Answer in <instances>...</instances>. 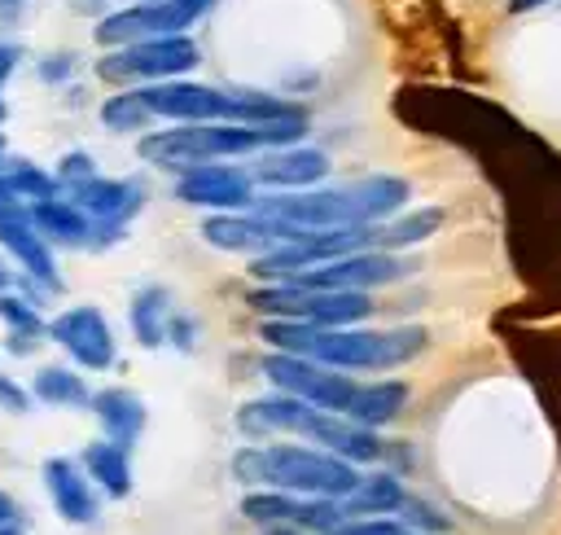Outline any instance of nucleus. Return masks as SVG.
Returning a JSON list of instances; mask_svg holds the SVG:
<instances>
[{
  "instance_id": "412c9836",
  "label": "nucleus",
  "mask_w": 561,
  "mask_h": 535,
  "mask_svg": "<svg viewBox=\"0 0 561 535\" xmlns=\"http://www.w3.org/2000/svg\"><path fill=\"white\" fill-rule=\"evenodd\" d=\"M403 482L394 474H373V478H359V487L351 496H342V517L346 522H359V517H386V513H399L403 504Z\"/></svg>"
},
{
  "instance_id": "f704fd0d",
  "label": "nucleus",
  "mask_w": 561,
  "mask_h": 535,
  "mask_svg": "<svg viewBox=\"0 0 561 535\" xmlns=\"http://www.w3.org/2000/svg\"><path fill=\"white\" fill-rule=\"evenodd\" d=\"M0 408L4 412H31V395L13 377H4V373H0Z\"/></svg>"
},
{
  "instance_id": "b1692460",
  "label": "nucleus",
  "mask_w": 561,
  "mask_h": 535,
  "mask_svg": "<svg viewBox=\"0 0 561 535\" xmlns=\"http://www.w3.org/2000/svg\"><path fill=\"white\" fill-rule=\"evenodd\" d=\"M31 399L53 403V408H88L92 390H88V382H83L75 368H66V364H44V368L35 373V382H31Z\"/></svg>"
},
{
  "instance_id": "f3484780",
  "label": "nucleus",
  "mask_w": 561,
  "mask_h": 535,
  "mask_svg": "<svg viewBox=\"0 0 561 535\" xmlns=\"http://www.w3.org/2000/svg\"><path fill=\"white\" fill-rule=\"evenodd\" d=\"M44 491H48L57 517L70 522V526H92V522L101 517V496H96V487H92L88 474H83L75 460H66V456H48V460H44Z\"/></svg>"
},
{
  "instance_id": "5701e85b",
  "label": "nucleus",
  "mask_w": 561,
  "mask_h": 535,
  "mask_svg": "<svg viewBox=\"0 0 561 535\" xmlns=\"http://www.w3.org/2000/svg\"><path fill=\"white\" fill-rule=\"evenodd\" d=\"M131 333H136V342L140 346H162L167 342V320H171V294L162 289V285H145V289H136V298H131Z\"/></svg>"
},
{
  "instance_id": "58836bf2",
  "label": "nucleus",
  "mask_w": 561,
  "mask_h": 535,
  "mask_svg": "<svg viewBox=\"0 0 561 535\" xmlns=\"http://www.w3.org/2000/svg\"><path fill=\"white\" fill-rule=\"evenodd\" d=\"M22 4H26V0H0V18H4V22H9V18H18V13H22Z\"/></svg>"
},
{
  "instance_id": "a211bd4d",
  "label": "nucleus",
  "mask_w": 561,
  "mask_h": 535,
  "mask_svg": "<svg viewBox=\"0 0 561 535\" xmlns=\"http://www.w3.org/2000/svg\"><path fill=\"white\" fill-rule=\"evenodd\" d=\"M88 408L96 412V421H101V430H105V443H114V447H123V452H131V443L145 434L149 412H145L140 395L127 390V386H105V390H96V395L88 399Z\"/></svg>"
},
{
  "instance_id": "c756f323",
  "label": "nucleus",
  "mask_w": 561,
  "mask_h": 535,
  "mask_svg": "<svg viewBox=\"0 0 561 535\" xmlns=\"http://www.w3.org/2000/svg\"><path fill=\"white\" fill-rule=\"evenodd\" d=\"M399 513H403V526L416 531V535H443L447 531V517L430 500H421V496H403Z\"/></svg>"
},
{
  "instance_id": "6ab92c4d",
  "label": "nucleus",
  "mask_w": 561,
  "mask_h": 535,
  "mask_svg": "<svg viewBox=\"0 0 561 535\" xmlns=\"http://www.w3.org/2000/svg\"><path fill=\"white\" fill-rule=\"evenodd\" d=\"M329 153L320 149H272L267 158L254 162L250 180H263L272 189H307V184H320L329 175Z\"/></svg>"
},
{
  "instance_id": "79ce46f5",
  "label": "nucleus",
  "mask_w": 561,
  "mask_h": 535,
  "mask_svg": "<svg viewBox=\"0 0 561 535\" xmlns=\"http://www.w3.org/2000/svg\"><path fill=\"white\" fill-rule=\"evenodd\" d=\"M4 118H9V105H4V96H0V123H4Z\"/></svg>"
},
{
  "instance_id": "7ed1b4c3",
  "label": "nucleus",
  "mask_w": 561,
  "mask_h": 535,
  "mask_svg": "<svg viewBox=\"0 0 561 535\" xmlns=\"http://www.w3.org/2000/svg\"><path fill=\"white\" fill-rule=\"evenodd\" d=\"M307 132V114L294 118H276V123H180V127H162L140 136V158L153 167H206L215 158H237V153H254V149H289L294 140H302Z\"/></svg>"
},
{
  "instance_id": "4be33fe9",
  "label": "nucleus",
  "mask_w": 561,
  "mask_h": 535,
  "mask_svg": "<svg viewBox=\"0 0 561 535\" xmlns=\"http://www.w3.org/2000/svg\"><path fill=\"white\" fill-rule=\"evenodd\" d=\"M403 403H408V386L403 382H373V386H359L355 390V399L346 408V421L373 430V425L394 421L403 412Z\"/></svg>"
},
{
  "instance_id": "1a4fd4ad",
  "label": "nucleus",
  "mask_w": 561,
  "mask_h": 535,
  "mask_svg": "<svg viewBox=\"0 0 561 535\" xmlns=\"http://www.w3.org/2000/svg\"><path fill=\"white\" fill-rule=\"evenodd\" d=\"M412 268H416V263L403 259V254H390V250H359V254H346V259L307 268V272L289 276L285 285H298V289H351V294H364V289H373V285H390V281L408 276Z\"/></svg>"
},
{
  "instance_id": "dca6fc26",
  "label": "nucleus",
  "mask_w": 561,
  "mask_h": 535,
  "mask_svg": "<svg viewBox=\"0 0 561 535\" xmlns=\"http://www.w3.org/2000/svg\"><path fill=\"white\" fill-rule=\"evenodd\" d=\"M298 434L316 439L320 452H329V456H337L346 465H364V460H377L386 452V443L373 430H364V425H355V421H346L337 412H320V408H307Z\"/></svg>"
},
{
  "instance_id": "4c0bfd02",
  "label": "nucleus",
  "mask_w": 561,
  "mask_h": 535,
  "mask_svg": "<svg viewBox=\"0 0 561 535\" xmlns=\"http://www.w3.org/2000/svg\"><path fill=\"white\" fill-rule=\"evenodd\" d=\"M31 346H35V338H18V333H9V351H13V355H26Z\"/></svg>"
},
{
  "instance_id": "4468645a",
  "label": "nucleus",
  "mask_w": 561,
  "mask_h": 535,
  "mask_svg": "<svg viewBox=\"0 0 561 535\" xmlns=\"http://www.w3.org/2000/svg\"><path fill=\"white\" fill-rule=\"evenodd\" d=\"M31 215V228L44 237V246H70V250H101L118 237H110L105 228H96L70 197H48V202H31L26 206Z\"/></svg>"
},
{
  "instance_id": "c9c22d12",
  "label": "nucleus",
  "mask_w": 561,
  "mask_h": 535,
  "mask_svg": "<svg viewBox=\"0 0 561 535\" xmlns=\"http://www.w3.org/2000/svg\"><path fill=\"white\" fill-rule=\"evenodd\" d=\"M18 66H22V48L0 39V83H9V75H13Z\"/></svg>"
},
{
  "instance_id": "ddd939ff",
  "label": "nucleus",
  "mask_w": 561,
  "mask_h": 535,
  "mask_svg": "<svg viewBox=\"0 0 561 535\" xmlns=\"http://www.w3.org/2000/svg\"><path fill=\"white\" fill-rule=\"evenodd\" d=\"M70 202H75L96 228H105L110 237H123L127 219L145 206V184H136V180H105V175H92V180H83V184L70 189Z\"/></svg>"
},
{
  "instance_id": "20e7f679",
  "label": "nucleus",
  "mask_w": 561,
  "mask_h": 535,
  "mask_svg": "<svg viewBox=\"0 0 561 535\" xmlns=\"http://www.w3.org/2000/svg\"><path fill=\"white\" fill-rule=\"evenodd\" d=\"M232 474L241 482H263L272 491H302V496H324V500H342L359 487L355 465L320 452V447H302V443H272V447H241L232 456Z\"/></svg>"
},
{
  "instance_id": "37998d69",
  "label": "nucleus",
  "mask_w": 561,
  "mask_h": 535,
  "mask_svg": "<svg viewBox=\"0 0 561 535\" xmlns=\"http://www.w3.org/2000/svg\"><path fill=\"white\" fill-rule=\"evenodd\" d=\"M136 4H158V0H136Z\"/></svg>"
},
{
  "instance_id": "0eeeda50",
  "label": "nucleus",
  "mask_w": 561,
  "mask_h": 535,
  "mask_svg": "<svg viewBox=\"0 0 561 535\" xmlns=\"http://www.w3.org/2000/svg\"><path fill=\"white\" fill-rule=\"evenodd\" d=\"M263 377L280 395L302 399L320 412H337V417H346V408L359 390V382L351 373H337V368H324V364H311V360H298V355H280V351L263 360Z\"/></svg>"
},
{
  "instance_id": "bb28decb",
  "label": "nucleus",
  "mask_w": 561,
  "mask_h": 535,
  "mask_svg": "<svg viewBox=\"0 0 561 535\" xmlns=\"http://www.w3.org/2000/svg\"><path fill=\"white\" fill-rule=\"evenodd\" d=\"M241 513L254 522V526H294V517H298V496H289V491H245L241 496Z\"/></svg>"
},
{
  "instance_id": "e433bc0d",
  "label": "nucleus",
  "mask_w": 561,
  "mask_h": 535,
  "mask_svg": "<svg viewBox=\"0 0 561 535\" xmlns=\"http://www.w3.org/2000/svg\"><path fill=\"white\" fill-rule=\"evenodd\" d=\"M0 522H18V504L9 491H0Z\"/></svg>"
},
{
  "instance_id": "f03ea898",
  "label": "nucleus",
  "mask_w": 561,
  "mask_h": 535,
  "mask_svg": "<svg viewBox=\"0 0 561 535\" xmlns=\"http://www.w3.org/2000/svg\"><path fill=\"white\" fill-rule=\"evenodd\" d=\"M408 202V180L399 175H368L346 189H316V193H276L250 202V215L298 228V232H333V228H373L390 219Z\"/></svg>"
},
{
  "instance_id": "ea45409f",
  "label": "nucleus",
  "mask_w": 561,
  "mask_h": 535,
  "mask_svg": "<svg viewBox=\"0 0 561 535\" xmlns=\"http://www.w3.org/2000/svg\"><path fill=\"white\" fill-rule=\"evenodd\" d=\"M513 4V13H522V9H539V4H548V0H508Z\"/></svg>"
},
{
  "instance_id": "a19ab883",
  "label": "nucleus",
  "mask_w": 561,
  "mask_h": 535,
  "mask_svg": "<svg viewBox=\"0 0 561 535\" xmlns=\"http://www.w3.org/2000/svg\"><path fill=\"white\" fill-rule=\"evenodd\" d=\"M0 535H22V526L18 522H0Z\"/></svg>"
},
{
  "instance_id": "f257e3e1",
  "label": "nucleus",
  "mask_w": 561,
  "mask_h": 535,
  "mask_svg": "<svg viewBox=\"0 0 561 535\" xmlns=\"http://www.w3.org/2000/svg\"><path fill=\"white\" fill-rule=\"evenodd\" d=\"M263 342H272L280 355H298L337 373H355V368H394L408 364L412 355L425 351V329L408 325V329H320V325H302V320H263Z\"/></svg>"
},
{
  "instance_id": "2f4dec72",
  "label": "nucleus",
  "mask_w": 561,
  "mask_h": 535,
  "mask_svg": "<svg viewBox=\"0 0 561 535\" xmlns=\"http://www.w3.org/2000/svg\"><path fill=\"white\" fill-rule=\"evenodd\" d=\"M333 535H416V531H408L403 522H390V517H359V522H342Z\"/></svg>"
},
{
  "instance_id": "cd10ccee",
  "label": "nucleus",
  "mask_w": 561,
  "mask_h": 535,
  "mask_svg": "<svg viewBox=\"0 0 561 535\" xmlns=\"http://www.w3.org/2000/svg\"><path fill=\"white\" fill-rule=\"evenodd\" d=\"M101 123H105L110 132H140L145 123H153V114L145 110V101H140L136 88H123V92H114V96L101 105Z\"/></svg>"
},
{
  "instance_id": "72a5a7b5",
  "label": "nucleus",
  "mask_w": 561,
  "mask_h": 535,
  "mask_svg": "<svg viewBox=\"0 0 561 535\" xmlns=\"http://www.w3.org/2000/svg\"><path fill=\"white\" fill-rule=\"evenodd\" d=\"M167 342H175L180 351H193V342H197V325H193L188 316L171 311V320H167Z\"/></svg>"
},
{
  "instance_id": "6e6552de",
  "label": "nucleus",
  "mask_w": 561,
  "mask_h": 535,
  "mask_svg": "<svg viewBox=\"0 0 561 535\" xmlns=\"http://www.w3.org/2000/svg\"><path fill=\"white\" fill-rule=\"evenodd\" d=\"M215 9V0H158V4H131L118 9L110 18L96 22V44L110 48H127L140 39H167L180 35L184 26H193L197 18H206Z\"/></svg>"
},
{
  "instance_id": "9d476101",
  "label": "nucleus",
  "mask_w": 561,
  "mask_h": 535,
  "mask_svg": "<svg viewBox=\"0 0 561 535\" xmlns=\"http://www.w3.org/2000/svg\"><path fill=\"white\" fill-rule=\"evenodd\" d=\"M44 333L88 373H101L114 364V333L101 307H88V303L66 307L61 316H53V325H44Z\"/></svg>"
},
{
  "instance_id": "423d86ee",
  "label": "nucleus",
  "mask_w": 561,
  "mask_h": 535,
  "mask_svg": "<svg viewBox=\"0 0 561 535\" xmlns=\"http://www.w3.org/2000/svg\"><path fill=\"white\" fill-rule=\"evenodd\" d=\"M197 61H202V53H197L193 39L167 35V39H140V44L105 53L96 61V75L110 79V83H136V79L167 83V79H180L184 70H193Z\"/></svg>"
},
{
  "instance_id": "9b49d317",
  "label": "nucleus",
  "mask_w": 561,
  "mask_h": 535,
  "mask_svg": "<svg viewBox=\"0 0 561 535\" xmlns=\"http://www.w3.org/2000/svg\"><path fill=\"white\" fill-rule=\"evenodd\" d=\"M175 197L188 206H206V210H245L254 202V180L241 167L228 162H206V167H188L175 180Z\"/></svg>"
},
{
  "instance_id": "2eb2a0df",
  "label": "nucleus",
  "mask_w": 561,
  "mask_h": 535,
  "mask_svg": "<svg viewBox=\"0 0 561 535\" xmlns=\"http://www.w3.org/2000/svg\"><path fill=\"white\" fill-rule=\"evenodd\" d=\"M202 237L215 246V250H232V254H267L285 241H298L307 232L298 228H285V224H272V219H259V215H210L202 224Z\"/></svg>"
},
{
  "instance_id": "aec40b11",
  "label": "nucleus",
  "mask_w": 561,
  "mask_h": 535,
  "mask_svg": "<svg viewBox=\"0 0 561 535\" xmlns=\"http://www.w3.org/2000/svg\"><path fill=\"white\" fill-rule=\"evenodd\" d=\"M83 474H88V482L92 487H101L110 500H127L131 496V460H127V452L123 447H114V443H105V439H96V443H88L83 447Z\"/></svg>"
},
{
  "instance_id": "473e14b6",
  "label": "nucleus",
  "mask_w": 561,
  "mask_h": 535,
  "mask_svg": "<svg viewBox=\"0 0 561 535\" xmlns=\"http://www.w3.org/2000/svg\"><path fill=\"white\" fill-rule=\"evenodd\" d=\"M75 66H79V57H75V53H57V57H44V61H39V79H44V83H66Z\"/></svg>"
},
{
  "instance_id": "39448f33",
  "label": "nucleus",
  "mask_w": 561,
  "mask_h": 535,
  "mask_svg": "<svg viewBox=\"0 0 561 535\" xmlns=\"http://www.w3.org/2000/svg\"><path fill=\"white\" fill-rule=\"evenodd\" d=\"M250 307L267 311L272 320H302V325H320V329H355L359 320L373 316V298L368 294H351V289H298L285 281L259 285L250 289Z\"/></svg>"
},
{
  "instance_id": "7c9ffc66",
  "label": "nucleus",
  "mask_w": 561,
  "mask_h": 535,
  "mask_svg": "<svg viewBox=\"0 0 561 535\" xmlns=\"http://www.w3.org/2000/svg\"><path fill=\"white\" fill-rule=\"evenodd\" d=\"M92 175H96V167H92V158L75 149V153H66V158L57 162V175H53V180H57L61 189H75V184H83V180H92Z\"/></svg>"
},
{
  "instance_id": "393cba45",
  "label": "nucleus",
  "mask_w": 561,
  "mask_h": 535,
  "mask_svg": "<svg viewBox=\"0 0 561 535\" xmlns=\"http://www.w3.org/2000/svg\"><path fill=\"white\" fill-rule=\"evenodd\" d=\"M443 228V210L438 206H425V210H412V215H399V219H386L381 228H373V246L377 250H399V246H412V241H425Z\"/></svg>"
},
{
  "instance_id": "f8f14e48",
  "label": "nucleus",
  "mask_w": 561,
  "mask_h": 535,
  "mask_svg": "<svg viewBox=\"0 0 561 535\" xmlns=\"http://www.w3.org/2000/svg\"><path fill=\"white\" fill-rule=\"evenodd\" d=\"M0 246L18 259V272L31 276L39 289H53V294L61 289V272L53 263V250L31 228V215L22 202H0Z\"/></svg>"
},
{
  "instance_id": "a878e982",
  "label": "nucleus",
  "mask_w": 561,
  "mask_h": 535,
  "mask_svg": "<svg viewBox=\"0 0 561 535\" xmlns=\"http://www.w3.org/2000/svg\"><path fill=\"white\" fill-rule=\"evenodd\" d=\"M0 180H4V189H9L13 202H22V197H31V202H48V197L61 193V184H57L44 167H35L31 158H4Z\"/></svg>"
},
{
  "instance_id": "c85d7f7f",
  "label": "nucleus",
  "mask_w": 561,
  "mask_h": 535,
  "mask_svg": "<svg viewBox=\"0 0 561 535\" xmlns=\"http://www.w3.org/2000/svg\"><path fill=\"white\" fill-rule=\"evenodd\" d=\"M0 320L9 325V333H18V338H44V316H39V307L35 303H26V298H18V294H0Z\"/></svg>"
}]
</instances>
